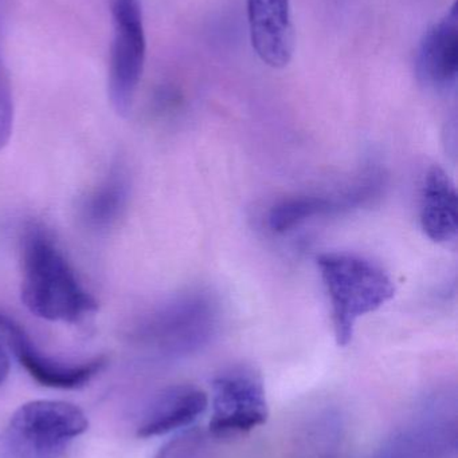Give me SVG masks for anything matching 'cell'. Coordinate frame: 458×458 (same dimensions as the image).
<instances>
[{"label": "cell", "instance_id": "11", "mask_svg": "<svg viewBox=\"0 0 458 458\" xmlns=\"http://www.w3.org/2000/svg\"><path fill=\"white\" fill-rule=\"evenodd\" d=\"M206 393L193 385H175L161 390L147 406L139 425L137 436L159 437L190 427L206 411Z\"/></svg>", "mask_w": 458, "mask_h": 458}, {"label": "cell", "instance_id": "9", "mask_svg": "<svg viewBox=\"0 0 458 458\" xmlns=\"http://www.w3.org/2000/svg\"><path fill=\"white\" fill-rule=\"evenodd\" d=\"M250 40L258 58L284 69L295 51V29L290 0H247Z\"/></svg>", "mask_w": 458, "mask_h": 458}, {"label": "cell", "instance_id": "15", "mask_svg": "<svg viewBox=\"0 0 458 458\" xmlns=\"http://www.w3.org/2000/svg\"><path fill=\"white\" fill-rule=\"evenodd\" d=\"M153 458H215L210 436L191 428L167 441Z\"/></svg>", "mask_w": 458, "mask_h": 458}, {"label": "cell", "instance_id": "12", "mask_svg": "<svg viewBox=\"0 0 458 458\" xmlns=\"http://www.w3.org/2000/svg\"><path fill=\"white\" fill-rule=\"evenodd\" d=\"M419 217L422 231L433 242L448 244L457 239L456 185L441 166H432L425 176Z\"/></svg>", "mask_w": 458, "mask_h": 458}, {"label": "cell", "instance_id": "2", "mask_svg": "<svg viewBox=\"0 0 458 458\" xmlns=\"http://www.w3.org/2000/svg\"><path fill=\"white\" fill-rule=\"evenodd\" d=\"M316 264L330 299L336 344L347 346L358 320L394 298V282L379 264L357 253L323 252Z\"/></svg>", "mask_w": 458, "mask_h": 458}, {"label": "cell", "instance_id": "10", "mask_svg": "<svg viewBox=\"0 0 458 458\" xmlns=\"http://www.w3.org/2000/svg\"><path fill=\"white\" fill-rule=\"evenodd\" d=\"M416 74L425 88L445 91L454 88L458 74L457 3L436 21L419 42Z\"/></svg>", "mask_w": 458, "mask_h": 458}, {"label": "cell", "instance_id": "3", "mask_svg": "<svg viewBox=\"0 0 458 458\" xmlns=\"http://www.w3.org/2000/svg\"><path fill=\"white\" fill-rule=\"evenodd\" d=\"M214 296L203 291L183 293L148 314L132 333L134 344L160 358L190 357L207 346L220 327Z\"/></svg>", "mask_w": 458, "mask_h": 458}, {"label": "cell", "instance_id": "7", "mask_svg": "<svg viewBox=\"0 0 458 458\" xmlns=\"http://www.w3.org/2000/svg\"><path fill=\"white\" fill-rule=\"evenodd\" d=\"M0 339L22 368L38 384L50 389L74 390L88 385L107 365L97 357L82 363H65L43 354L21 325L0 312Z\"/></svg>", "mask_w": 458, "mask_h": 458}, {"label": "cell", "instance_id": "14", "mask_svg": "<svg viewBox=\"0 0 458 458\" xmlns=\"http://www.w3.org/2000/svg\"><path fill=\"white\" fill-rule=\"evenodd\" d=\"M8 10L10 0H0V152L10 142L13 129V86L5 61Z\"/></svg>", "mask_w": 458, "mask_h": 458}, {"label": "cell", "instance_id": "13", "mask_svg": "<svg viewBox=\"0 0 458 458\" xmlns=\"http://www.w3.org/2000/svg\"><path fill=\"white\" fill-rule=\"evenodd\" d=\"M131 182L125 166L117 164L81 204V219L91 231H107L125 211Z\"/></svg>", "mask_w": 458, "mask_h": 458}, {"label": "cell", "instance_id": "16", "mask_svg": "<svg viewBox=\"0 0 458 458\" xmlns=\"http://www.w3.org/2000/svg\"><path fill=\"white\" fill-rule=\"evenodd\" d=\"M10 355H8L7 349H5L4 344H3L2 339H0V385L4 384L8 374H10Z\"/></svg>", "mask_w": 458, "mask_h": 458}, {"label": "cell", "instance_id": "6", "mask_svg": "<svg viewBox=\"0 0 458 458\" xmlns=\"http://www.w3.org/2000/svg\"><path fill=\"white\" fill-rule=\"evenodd\" d=\"M210 435L231 438L252 432L268 420L263 377L252 366L236 365L212 381Z\"/></svg>", "mask_w": 458, "mask_h": 458}, {"label": "cell", "instance_id": "8", "mask_svg": "<svg viewBox=\"0 0 458 458\" xmlns=\"http://www.w3.org/2000/svg\"><path fill=\"white\" fill-rule=\"evenodd\" d=\"M381 187V174L370 172L341 193L298 195L284 199L269 212V228L276 233H285L315 217L350 211L374 199Z\"/></svg>", "mask_w": 458, "mask_h": 458}, {"label": "cell", "instance_id": "1", "mask_svg": "<svg viewBox=\"0 0 458 458\" xmlns=\"http://www.w3.org/2000/svg\"><path fill=\"white\" fill-rule=\"evenodd\" d=\"M22 301L35 317L77 323L96 311L93 296L42 225H27L22 236Z\"/></svg>", "mask_w": 458, "mask_h": 458}, {"label": "cell", "instance_id": "4", "mask_svg": "<svg viewBox=\"0 0 458 458\" xmlns=\"http://www.w3.org/2000/svg\"><path fill=\"white\" fill-rule=\"evenodd\" d=\"M88 428L85 413L73 403L31 401L0 433V458H67L72 441Z\"/></svg>", "mask_w": 458, "mask_h": 458}, {"label": "cell", "instance_id": "17", "mask_svg": "<svg viewBox=\"0 0 458 458\" xmlns=\"http://www.w3.org/2000/svg\"><path fill=\"white\" fill-rule=\"evenodd\" d=\"M330 2L333 3V5H336V7H339V5H343L347 0H330Z\"/></svg>", "mask_w": 458, "mask_h": 458}, {"label": "cell", "instance_id": "5", "mask_svg": "<svg viewBox=\"0 0 458 458\" xmlns=\"http://www.w3.org/2000/svg\"><path fill=\"white\" fill-rule=\"evenodd\" d=\"M113 23L108 94L113 109L126 115L134 105L143 70L147 39L140 0H109Z\"/></svg>", "mask_w": 458, "mask_h": 458}]
</instances>
